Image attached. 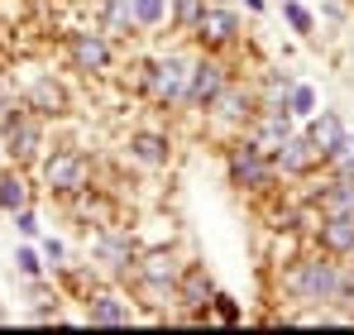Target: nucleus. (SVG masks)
Listing matches in <instances>:
<instances>
[{
  "label": "nucleus",
  "instance_id": "cd10ccee",
  "mask_svg": "<svg viewBox=\"0 0 354 335\" xmlns=\"http://www.w3.org/2000/svg\"><path fill=\"white\" fill-rule=\"evenodd\" d=\"M44 254H48V264H53V269L62 264V244H58V239H44Z\"/></svg>",
  "mask_w": 354,
  "mask_h": 335
},
{
  "label": "nucleus",
  "instance_id": "393cba45",
  "mask_svg": "<svg viewBox=\"0 0 354 335\" xmlns=\"http://www.w3.org/2000/svg\"><path fill=\"white\" fill-rule=\"evenodd\" d=\"M283 19L292 24V29L301 34V39H311V29H316V19H311V15H306V10H301L297 0H283Z\"/></svg>",
  "mask_w": 354,
  "mask_h": 335
},
{
  "label": "nucleus",
  "instance_id": "4be33fe9",
  "mask_svg": "<svg viewBox=\"0 0 354 335\" xmlns=\"http://www.w3.org/2000/svg\"><path fill=\"white\" fill-rule=\"evenodd\" d=\"M206 5H211V0H168V24L182 29V34H192V24L201 19Z\"/></svg>",
  "mask_w": 354,
  "mask_h": 335
},
{
  "label": "nucleus",
  "instance_id": "39448f33",
  "mask_svg": "<svg viewBox=\"0 0 354 335\" xmlns=\"http://www.w3.org/2000/svg\"><path fill=\"white\" fill-rule=\"evenodd\" d=\"M254 111H259V96H254V87H244V82H225L221 87V96L206 106V120L211 125H221L230 139H239L244 129H249V120H254Z\"/></svg>",
  "mask_w": 354,
  "mask_h": 335
},
{
  "label": "nucleus",
  "instance_id": "5701e85b",
  "mask_svg": "<svg viewBox=\"0 0 354 335\" xmlns=\"http://www.w3.org/2000/svg\"><path fill=\"white\" fill-rule=\"evenodd\" d=\"M326 168H330V177H354V134L340 139V149L326 159Z\"/></svg>",
  "mask_w": 354,
  "mask_h": 335
},
{
  "label": "nucleus",
  "instance_id": "0eeeda50",
  "mask_svg": "<svg viewBox=\"0 0 354 335\" xmlns=\"http://www.w3.org/2000/svg\"><path fill=\"white\" fill-rule=\"evenodd\" d=\"M230 82V67L221 62V53H201L192 67H187V87H182V106L187 111H201L221 96V87Z\"/></svg>",
  "mask_w": 354,
  "mask_h": 335
},
{
  "label": "nucleus",
  "instance_id": "f8f14e48",
  "mask_svg": "<svg viewBox=\"0 0 354 335\" xmlns=\"http://www.w3.org/2000/svg\"><path fill=\"white\" fill-rule=\"evenodd\" d=\"M292 120H297V115L288 111L283 101H278V106H259L254 120H249V129H244V139H254V144L273 159V154H278V144L292 134Z\"/></svg>",
  "mask_w": 354,
  "mask_h": 335
},
{
  "label": "nucleus",
  "instance_id": "6ab92c4d",
  "mask_svg": "<svg viewBox=\"0 0 354 335\" xmlns=\"http://www.w3.org/2000/svg\"><path fill=\"white\" fill-rule=\"evenodd\" d=\"M19 206H29V182H24V168H0V211L15 216Z\"/></svg>",
  "mask_w": 354,
  "mask_h": 335
},
{
  "label": "nucleus",
  "instance_id": "7ed1b4c3",
  "mask_svg": "<svg viewBox=\"0 0 354 335\" xmlns=\"http://www.w3.org/2000/svg\"><path fill=\"white\" fill-rule=\"evenodd\" d=\"M91 154H82V149H53V154H44L39 159V177H44V187L53 192V197H77V192H86L91 187Z\"/></svg>",
  "mask_w": 354,
  "mask_h": 335
},
{
  "label": "nucleus",
  "instance_id": "aec40b11",
  "mask_svg": "<svg viewBox=\"0 0 354 335\" xmlns=\"http://www.w3.org/2000/svg\"><path fill=\"white\" fill-rule=\"evenodd\" d=\"M101 29H106L111 39L139 34V29H134V15H129V0H101Z\"/></svg>",
  "mask_w": 354,
  "mask_h": 335
},
{
  "label": "nucleus",
  "instance_id": "c85d7f7f",
  "mask_svg": "<svg viewBox=\"0 0 354 335\" xmlns=\"http://www.w3.org/2000/svg\"><path fill=\"white\" fill-rule=\"evenodd\" d=\"M345 259H350V269H354V249H350V254H345Z\"/></svg>",
  "mask_w": 354,
  "mask_h": 335
},
{
  "label": "nucleus",
  "instance_id": "dca6fc26",
  "mask_svg": "<svg viewBox=\"0 0 354 335\" xmlns=\"http://www.w3.org/2000/svg\"><path fill=\"white\" fill-rule=\"evenodd\" d=\"M301 134H306V144H311V149L321 154V163H326V159L340 149V139H345L350 129H345V120L335 111H316V115H306V129H301Z\"/></svg>",
  "mask_w": 354,
  "mask_h": 335
},
{
  "label": "nucleus",
  "instance_id": "b1692460",
  "mask_svg": "<svg viewBox=\"0 0 354 335\" xmlns=\"http://www.w3.org/2000/svg\"><path fill=\"white\" fill-rule=\"evenodd\" d=\"M292 115H316V91L306 87V82H292V91H288V101H283Z\"/></svg>",
  "mask_w": 354,
  "mask_h": 335
},
{
  "label": "nucleus",
  "instance_id": "bb28decb",
  "mask_svg": "<svg viewBox=\"0 0 354 335\" xmlns=\"http://www.w3.org/2000/svg\"><path fill=\"white\" fill-rule=\"evenodd\" d=\"M15 230H19L24 239H39V216H34V206H19V211H15Z\"/></svg>",
  "mask_w": 354,
  "mask_h": 335
},
{
  "label": "nucleus",
  "instance_id": "a211bd4d",
  "mask_svg": "<svg viewBox=\"0 0 354 335\" xmlns=\"http://www.w3.org/2000/svg\"><path fill=\"white\" fill-rule=\"evenodd\" d=\"M316 244L330 259H345L354 249V216H321L316 221Z\"/></svg>",
  "mask_w": 354,
  "mask_h": 335
},
{
  "label": "nucleus",
  "instance_id": "412c9836",
  "mask_svg": "<svg viewBox=\"0 0 354 335\" xmlns=\"http://www.w3.org/2000/svg\"><path fill=\"white\" fill-rule=\"evenodd\" d=\"M129 15H134L139 34H153L168 24V0H129Z\"/></svg>",
  "mask_w": 354,
  "mask_h": 335
},
{
  "label": "nucleus",
  "instance_id": "4468645a",
  "mask_svg": "<svg viewBox=\"0 0 354 335\" xmlns=\"http://www.w3.org/2000/svg\"><path fill=\"white\" fill-rule=\"evenodd\" d=\"M24 106L39 115V120H62V115H72V96H67V87H62L58 77H34L29 82V91H24Z\"/></svg>",
  "mask_w": 354,
  "mask_h": 335
},
{
  "label": "nucleus",
  "instance_id": "20e7f679",
  "mask_svg": "<svg viewBox=\"0 0 354 335\" xmlns=\"http://www.w3.org/2000/svg\"><path fill=\"white\" fill-rule=\"evenodd\" d=\"M187 67H192V57H182V53H163V57H153V62H144L139 67V91L153 106H182Z\"/></svg>",
  "mask_w": 354,
  "mask_h": 335
},
{
  "label": "nucleus",
  "instance_id": "a878e982",
  "mask_svg": "<svg viewBox=\"0 0 354 335\" xmlns=\"http://www.w3.org/2000/svg\"><path fill=\"white\" fill-rule=\"evenodd\" d=\"M15 269H19V278H29V282H39L44 278V264H39V254L24 244V249H15Z\"/></svg>",
  "mask_w": 354,
  "mask_h": 335
},
{
  "label": "nucleus",
  "instance_id": "f03ea898",
  "mask_svg": "<svg viewBox=\"0 0 354 335\" xmlns=\"http://www.w3.org/2000/svg\"><path fill=\"white\" fill-rule=\"evenodd\" d=\"M225 177H230V187H239V192H273L278 187L273 159L254 139H244V134L225 144Z\"/></svg>",
  "mask_w": 354,
  "mask_h": 335
},
{
  "label": "nucleus",
  "instance_id": "9b49d317",
  "mask_svg": "<svg viewBox=\"0 0 354 335\" xmlns=\"http://www.w3.org/2000/svg\"><path fill=\"white\" fill-rule=\"evenodd\" d=\"M177 273H182V259L158 244V249H139L124 278H134L139 287H177Z\"/></svg>",
  "mask_w": 354,
  "mask_h": 335
},
{
  "label": "nucleus",
  "instance_id": "f257e3e1",
  "mask_svg": "<svg viewBox=\"0 0 354 335\" xmlns=\"http://www.w3.org/2000/svg\"><path fill=\"white\" fill-rule=\"evenodd\" d=\"M0 144H5L15 168H34L44 159V144H48V120H39L19 96L15 106L0 111Z\"/></svg>",
  "mask_w": 354,
  "mask_h": 335
},
{
  "label": "nucleus",
  "instance_id": "6e6552de",
  "mask_svg": "<svg viewBox=\"0 0 354 335\" xmlns=\"http://www.w3.org/2000/svg\"><path fill=\"white\" fill-rule=\"evenodd\" d=\"M134 254H139V244H134V235H129L124 225H115V221L96 225V235H91V259H96L111 278H124V273H129Z\"/></svg>",
  "mask_w": 354,
  "mask_h": 335
},
{
  "label": "nucleus",
  "instance_id": "423d86ee",
  "mask_svg": "<svg viewBox=\"0 0 354 335\" xmlns=\"http://www.w3.org/2000/svg\"><path fill=\"white\" fill-rule=\"evenodd\" d=\"M62 53H67V62H72L77 72L96 77V72H111V62H115V44H111V34L96 24V29H72V34L62 39Z\"/></svg>",
  "mask_w": 354,
  "mask_h": 335
},
{
  "label": "nucleus",
  "instance_id": "9d476101",
  "mask_svg": "<svg viewBox=\"0 0 354 335\" xmlns=\"http://www.w3.org/2000/svg\"><path fill=\"white\" fill-rule=\"evenodd\" d=\"M211 297H216V282L206 273V264H182L177 287H173V302L182 307V316H192V321L211 316Z\"/></svg>",
  "mask_w": 354,
  "mask_h": 335
},
{
  "label": "nucleus",
  "instance_id": "f3484780",
  "mask_svg": "<svg viewBox=\"0 0 354 335\" xmlns=\"http://www.w3.org/2000/svg\"><path fill=\"white\" fill-rule=\"evenodd\" d=\"M124 154H129L139 168H168L173 144H168V134H158V129H134L129 144H124Z\"/></svg>",
  "mask_w": 354,
  "mask_h": 335
},
{
  "label": "nucleus",
  "instance_id": "2eb2a0df",
  "mask_svg": "<svg viewBox=\"0 0 354 335\" xmlns=\"http://www.w3.org/2000/svg\"><path fill=\"white\" fill-rule=\"evenodd\" d=\"M273 168H278V177H311L316 168H326V163H321V154L306 144V134H297V129H292V134L278 144Z\"/></svg>",
  "mask_w": 354,
  "mask_h": 335
},
{
  "label": "nucleus",
  "instance_id": "ddd939ff",
  "mask_svg": "<svg viewBox=\"0 0 354 335\" xmlns=\"http://www.w3.org/2000/svg\"><path fill=\"white\" fill-rule=\"evenodd\" d=\"M82 302H86V321L91 326H129L134 321V302L120 287H91Z\"/></svg>",
  "mask_w": 354,
  "mask_h": 335
},
{
  "label": "nucleus",
  "instance_id": "1a4fd4ad",
  "mask_svg": "<svg viewBox=\"0 0 354 335\" xmlns=\"http://www.w3.org/2000/svg\"><path fill=\"white\" fill-rule=\"evenodd\" d=\"M192 39L201 44V53H225L239 44V15L230 5H206L201 19L192 24Z\"/></svg>",
  "mask_w": 354,
  "mask_h": 335
}]
</instances>
